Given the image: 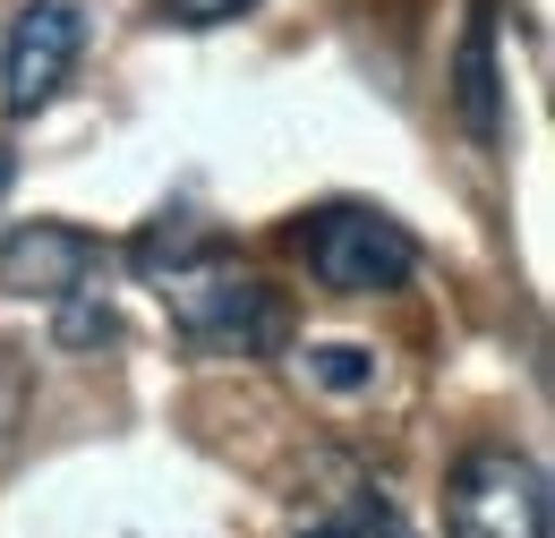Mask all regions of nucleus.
<instances>
[{
  "instance_id": "6e6552de",
  "label": "nucleus",
  "mask_w": 555,
  "mask_h": 538,
  "mask_svg": "<svg viewBox=\"0 0 555 538\" xmlns=\"http://www.w3.org/2000/svg\"><path fill=\"white\" fill-rule=\"evenodd\" d=\"M240 9H257V0H163L171 26H222V17H240Z\"/></svg>"
},
{
  "instance_id": "9b49d317",
  "label": "nucleus",
  "mask_w": 555,
  "mask_h": 538,
  "mask_svg": "<svg viewBox=\"0 0 555 538\" xmlns=\"http://www.w3.org/2000/svg\"><path fill=\"white\" fill-rule=\"evenodd\" d=\"M317 376H325V385H359L367 359H343V342H334V359H317Z\"/></svg>"
},
{
  "instance_id": "f257e3e1",
  "label": "nucleus",
  "mask_w": 555,
  "mask_h": 538,
  "mask_svg": "<svg viewBox=\"0 0 555 538\" xmlns=\"http://www.w3.org/2000/svg\"><path fill=\"white\" fill-rule=\"evenodd\" d=\"M154 291H163V308H171V325H180L189 350H248V359H274L282 334H291L282 291L257 282L248 266H231L222 248L189 257L180 273H163Z\"/></svg>"
},
{
  "instance_id": "39448f33",
  "label": "nucleus",
  "mask_w": 555,
  "mask_h": 538,
  "mask_svg": "<svg viewBox=\"0 0 555 538\" xmlns=\"http://www.w3.org/2000/svg\"><path fill=\"white\" fill-rule=\"evenodd\" d=\"M94 273V240L77 222H17L0 240V291L9 299H77Z\"/></svg>"
},
{
  "instance_id": "0eeeda50",
  "label": "nucleus",
  "mask_w": 555,
  "mask_h": 538,
  "mask_svg": "<svg viewBox=\"0 0 555 538\" xmlns=\"http://www.w3.org/2000/svg\"><path fill=\"white\" fill-rule=\"evenodd\" d=\"M206 248H222V240H214L197 214H163V222H145V231H138V248H129V257H138L145 282H163V273H180L189 257H206Z\"/></svg>"
},
{
  "instance_id": "f03ea898",
  "label": "nucleus",
  "mask_w": 555,
  "mask_h": 538,
  "mask_svg": "<svg viewBox=\"0 0 555 538\" xmlns=\"http://www.w3.org/2000/svg\"><path fill=\"white\" fill-rule=\"evenodd\" d=\"M291 240H299L308 273L325 291H343V299H359V291H402L411 266H418V240L393 214H376V205H317Z\"/></svg>"
},
{
  "instance_id": "9d476101",
  "label": "nucleus",
  "mask_w": 555,
  "mask_h": 538,
  "mask_svg": "<svg viewBox=\"0 0 555 538\" xmlns=\"http://www.w3.org/2000/svg\"><path fill=\"white\" fill-rule=\"evenodd\" d=\"M61 334H69V342H112L120 325H112V308H86V299H69V317H61Z\"/></svg>"
},
{
  "instance_id": "1a4fd4ad",
  "label": "nucleus",
  "mask_w": 555,
  "mask_h": 538,
  "mask_svg": "<svg viewBox=\"0 0 555 538\" xmlns=\"http://www.w3.org/2000/svg\"><path fill=\"white\" fill-rule=\"evenodd\" d=\"M325 538H411V530H402V513H393V504H359L343 530H325Z\"/></svg>"
},
{
  "instance_id": "7ed1b4c3",
  "label": "nucleus",
  "mask_w": 555,
  "mask_h": 538,
  "mask_svg": "<svg viewBox=\"0 0 555 538\" xmlns=\"http://www.w3.org/2000/svg\"><path fill=\"white\" fill-rule=\"evenodd\" d=\"M444 522L453 538H547V478L513 445H479L444 478Z\"/></svg>"
},
{
  "instance_id": "20e7f679",
  "label": "nucleus",
  "mask_w": 555,
  "mask_h": 538,
  "mask_svg": "<svg viewBox=\"0 0 555 538\" xmlns=\"http://www.w3.org/2000/svg\"><path fill=\"white\" fill-rule=\"evenodd\" d=\"M77 43H86V26H77L69 0H26L17 26H9V52H0V112L9 120H35L69 86Z\"/></svg>"
},
{
  "instance_id": "423d86ee",
  "label": "nucleus",
  "mask_w": 555,
  "mask_h": 538,
  "mask_svg": "<svg viewBox=\"0 0 555 538\" xmlns=\"http://www.w3.org/2000/svg\"><path fill=\"white\" fill-rule=\"evenodd\" d=\"M453 112H462V129L495 145L504 137V112H495V17H470V35H462V61H453Z\"/></svg>"
}]
</instances>
